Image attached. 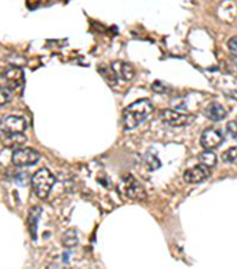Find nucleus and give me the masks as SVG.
Returning a JSON list of instances; mask_svg holds the SVG:
<instances>
[{
	"instance_id": "20",
	"label": "nucleus",
	"mask_w": 237,
	"mask_h": 269,
	"mask_svg": "<svg viewBox=\"0 0 237 269\" xmlns=\"http://www.w3.org/2000/svg\"><path fill=\"white\" fill-rule=\"evenodd\" d=\"M227 46H229L230 53L237 57V36H233V37L229 39V42H227Z\"/></svg>"
},
{
	"instance_id": "14",
	"label": "nucleus",
	"mask_w": 237,
	"mask_h": 269,
	"mask_svg": "<svg viewBox=\"0 0 237 269\" xmlns=\"http://www.w3.org/2000/svg\"><path fill=\"white\" fill-rule=\"evenodd\" d=\"M62 242H63V245H65L66 248H74V246L77 245V242H79L76 230H73V229L67 230L66 234L63 235V238H62Z\"/></svg>"
},
{
	"instance_id": "5",
	"label": "nucleus",
	"mask_w": 237,
	"mask_h": 269,
	"mask_svg": "<svg viewBox=\"0 0 237 269\" xmlns=\"http://www.w3.org/2000/svg\"><path fill=\"white\" fill-rule=\"evenodd\" d=\"M160 119H162V122H165L167 125L173 126V128H180V126L189 125L194 119V116L182 113V112L173 110V109H165V110L160 112Z\"/></svg>"
},
{
	"instance_id": "18",
	"label": "nucleus",
	"mask_w": 237,
	"mask_h": 269,
	"mask_svg": "<svg viewBox=\"0 0 237 269\" xmlns=\"http://www.w3.org/2000/svg\"><path fill=\"white\" fill-rule=\"evenodd\" d=\"M152 90L153 92H156V93H167L169 90H170V88L166 85V83H163V82H154L152 85Z\"/></svg>"
},
{
	"instance_id": "10",
	"label": "nucleus",
	"mask_w": 237,
	"mask_h": 269,
	"mask_svg": "<svg viewBox=\"0 0 237 269\" xmlns=\"http://www.w3.org/2000/svg\"><path fill=\"white\" fill-rule=\"evenodd\" d=\"M3 78L6 79L10 90H12V89L20 88V86L23 85V72H22L20 67L10 66L6 72L3 73Z\"/></svg>"
},
{
	"instance_id": "3",
	"label": "nucleus",
	"mask_w": 237,
	"mask_h": 269,
	"mask_svg": "<svg viewBox=\"0 0 237 269\" xmlns=\"http://www.w3.org/2000/svg\"><path fill=\"white\" fill-rule=\"evenodd\" d=\"M27 129V121L23 116L10 114L0 121V132L6 136L12 134H23Z\"/></svg>"
},
{
	"instance_id": "22",
	"label": "nucleus",
	"mask_w": 237,
	"mask_h": 269,
	"mask_svg": "<svg viewBox=\"0 0 237 269\" xmlns=\"http://www.w3.org/2000/svg\"><path fill=\"white\" fill-rule=\"evenodd\" d=\"M46 269H70L66 265V262H60V261H54V262L49 263Z\"/></svg>"
},
{
	"instance_id": "4",
	"label": "nucleus",
	"mask_w": 237,
	"mask_h": 269,
	"mask_svg": "<svg viewBox=\"0 0 237 269\" xmlns=\"http://www.w3.org/2000/svg\"><path fill=\"white\" fill-rule=\"evenodd\" d=\"M40 159V153L33 148H19L14 149L12 155V162L16 165V168H25V166H32L37 163Z\"/></svg>"
},
{
	"instance_id": "6",
	"label": "nucleus",
	"mask_w": 237,
	"mask_h": 269,
	"mask_svg": "<svg viewBox=\"0 0 237 269\" xmlns=\"http://www.w3.org/2000/svg\"><path fill=\"white\" fill-rule=\"evenodd\" d=\"M122 190H123V194L129 199H133V201H145L146 199L145 188L132 175L126 176L125 179H123Z\"/></svg>"
},
{
	"instance_id": "9",
	"label": "nucleus",
	"mask_w": 237,
	"mask_h": 269,
	"mask_svg": "<svg viewBox=\"0 0 237 269\" xmlns=\"http://www.w3.org/2000/svg\"><path fill=\"white\" fill-rule=\"evenodd\" d=\"M110 69H112V72L114 73L116 78L118 79H123V81H132L133 78H134V69L130 63H127V62H113L112 65H110Z\"/></svg>"
},
{
	"instance_id": "15",
	"label": "nucleus",
	"mask_w": 237,
	"mask_h": 269,
	"mask_svg": "<svg viewBox=\"0 0 237 269\" xmlns=\"http://www.w3.org/2000/svg\"><path fill=\"white\" fill-rule=\"evenodd\" d=\"M145 162L149 170H156V169H159L162 166V163L159 161L157 155H156V153H152V152H149V153L145 156Z\"/></svg>"
},
{
	"instance_id": "19",
	"label": "nucleus",
	"mask_w": 237,
	"mask_h": 269,
	"mask_svg": "<svg viewBox=\"0 0 237 269\" xmlns=\"http://www.w3.org/2000/svg\"><path fill=\"white\" fill-rule=\"evenodd\" d=\"M227 132L230 134L231 139L237 141V121H231L227 123Z\"/></svg>"
},
{
	"instance_id": "7",
	"label": "nucleus",
	"mask_w": 237,
	"mask_h": 269,
	"mask_svg": "<svg viewBox=\"0 0 237 269\" xmlns=\"http://www.w3.org/2000/svg\"><path fill=\"white\" fill-rule=\"evenodd\" d=\"M224 141V136L222 133V130L214 128H207L202 133L200 138V145L203 146L206 150H213V149H218Z\"/></svg>"
},
{
	"instance_id": "1",
	"label": "nucleus",
	"mask_w": 237,
	"mask_h": 269,
	"mask_svg": "<svg viewBox=\"0 0 237 269\" xmlns=\"http://www.w3.org/2000/svg\"><path fill=\"white\" fill-rule=\"evenodd\" d=\"M153 112V103L149 99H142V101H136L132 105H129L127 108L123 110V123L125 128L129 129L137 128L140 123L150 116Z\"/></svg>"
},
{
	"instance_id": "16",
	"label": "nucleus",
	"mask_w": 237,
	"mask_h": 269,
	"mask_svg": "<svg viewBox=\"0 0 237 269\" xmlns=\"http://www.w3.org/2000/svg\"><path fill=\"white\" fill-rule=\"evenodd\" d=\"M13 99V93L7 86H0V106H5Z\"/></svg>"
},
{
	"instance_id": "13",
	"label": "nucleus",
	"mask_w": 237,
	"mask_h": 269,
	"mask_svg": "<svg viewBox=\"0 0 237 269\" xmlns=\"http://www.w3.org/2000/svg\"><path fill=\"white\" fill-rule=\"evenodd\" d=\"M199 161H200V165L211 169L213 166H216V163H218V156L214 155L211 150H204V152H202L199 155Z\"/></svg>"
},
{
	"instance_id": "17",
	"label": "nucleus",
	"mask_w": 237,
	"mask_h": 269,
	"mask_svg": "<svg viewBox=\"0 0 237 269\" xmlns=\"http://www.w3.org/2000/svg\"><path fill=\"white\" fill-rule=\"evenodd\" d=\"M223 161L226 163H237V146H233L224 152Z\"/></svg>"
},
{
	"instance_id": "2",
	"label": "nucleus",
	"mask_w": 237,
	"mask_h": 269,
	"mask_svg": "<svg viewBox=\"0 0 237 269\" xmlns=\"http://www.w3.org/2000/svg\"><path fill=\"white\" fill-rule=\"evenodd\" d=\"M30 182H32L34 195L40 199H46L56 183V176L47 168H42L37 172H34Z\"/></svg>"
},
{
	"instance_id": "11",
	"label": "nucleus",
	"mask_w": 237,
	"mask_h": 269,
	"mask_svg": "<svg viewBox=\"0 0 237 269\" xmlns=\"http://www.w3.org/2000/svg\"><path fill=\"white\" fill-rule=\"evenodd\" d=\"M204 114L213 122L223 121L227 114V110L224 109L223 105H220L218 102H213L210 105H207V108L204 109Z\"/></svg>"
},
{
	"instance_id": "8",
	"label": "nucleus",
	"mask_w": 237,
	"mask_h": 269,
	"mask_svg": "<svg viewBox=\"0 0 237 269\" xmlns=\"http://www.w3.org/2000/svg\"><path fill=\"white\" fill-rule=\"evenodd\" d=\"M209 175H210V169L206 168L203 165H198V166L187 169L183 178L187 183H202L209 178Z\"/></svg>"
},
{
	"instance_id": "21",
	"label": "nucleus",
	"mask_w": 237,
	"mask_h": 269,
	"mask_svg": "<svg viewBox=\"0 0 237 269\" xmlns=\"http://www.w3.org/2000/svg\"><path fill=\"white\" fill-rule=\"evenodd\" d=\"M14 181L20 183V185H26L27 182H29V174L27 172H22V174H17V175H14Z\"/></svg>"
},
{
	"instance_id": "12",
	"label": "nucleus",
	"mask_w": 237,
	"mask_h": 269,
	"mask_svg": "<svg viewBox=\"0 0 237 269\" xmlns=\"http://www.w3.org/2000/svg\"><path fill=\"white\" fill-rule=\"evenodd\" d=\"M40 214H42V208L40 206H33L30 209L29 215H27V228L30 230V235H32V239H36V235H37V222L40 219Z\"/></svg>"
}]
</instances>
